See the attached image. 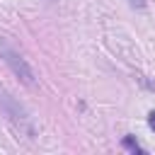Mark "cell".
<instances>
[{"instance_id": "cell-1", "label": "cell", "mask_w": 155, "mask_h": 155, "mask_svg": "<svg viewBox=\"0 0 155 155\" xmlns=\"http://www.w3.org/2000/svg\"><path fill=\"white\" fill-rule=\"evenodd\" d=\"M0 111L5 114V119L10 121V126L24 136V138H34V124L27 114V109L19 104V99H15L2 85H0Z\"/></svg>"}, {"instance_id": "cell-2", "label": "cell", "mask_w": 155, "mask_h": 155, "mask_svg": "<svg viewBox=\"0 0 155 155\" xmlns=\"http://www.w3.org/2000/svg\"><path fill=\"white\" fill-rule=\"evenodd\" d=\"M0 58L5 61V65L27 85V87H34L36 85V75H34V70H31V65L27 63V58L17 51V48H12L10 46V41L7 39H0Z\"/></svg>"}, {"instance_id": "cell-3", "label": "cell", "mask_w": 155, "mask_h": 155, "mask_svg": "<svg viewBox=\"0 0 155 155\" xmlns=\"http://www.w3.org/2000/svg\"><path fill=\"white\" fill-rule=\"evenodd\" d=\"M121 145L126 148V150H131V153H145L140 145H138V140L133 138V136H124V140H121Z\"/></svg>"}, {"instance_id": "cell-4", "label": "cell", "mask_w": 155, "mask_h": 155, "mask_svg": "<svg viewBox=\"0 0 155 155\" xmlns=\"http://www.w3.org/2000/svg\"><path fill=\"white\" fill-rule=\"evenodd\" d=\"M128 5H131V7H138V10H140V7H145V0H128Z\"/></svg>"}, {"instance_id": "cell-5", "label": "cell", "mask_w": 155, "mask_h": 155, "mask_svg": "<svg viewBox=\"0 0 155 155\" xmlns=\"http://www.w3.org/2000/svg\"><path fill=\"white\" fill-rule=\"evenodd\" d=\"M148 126L155 131V111H150V114H148Z\"/></svg>"}]
</instances>
